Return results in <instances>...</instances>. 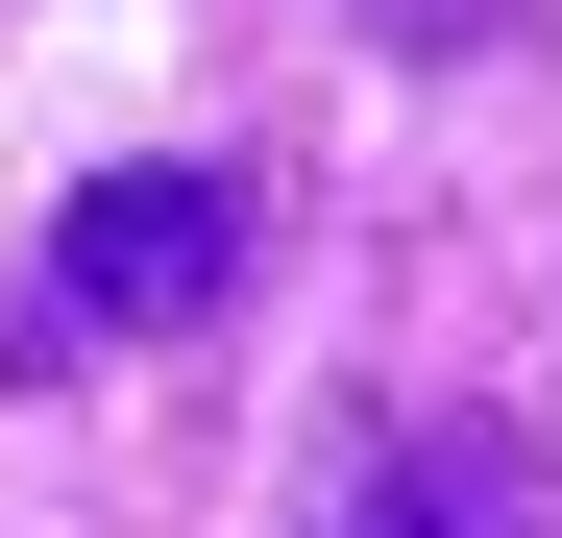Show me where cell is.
I'll return each instance as SVG.
<instances>
[{"instance_id": "cell-1", "label": "cell", "mask_w": 562, "mask_h": 538, "mask_svg": "<svg viewBox=\"0 0 562 538\" xmlns=\"http://www.w3.org/2000/svg\"><path fill=\"white\" fill-rule=\"evenodd\" d=\"M269 269V221H245V171H74V221H49V318L74 343H196L221 294Z\"/></svg>"}, {"instance_id": "cell-2", "label": "cell", "mask_w": 562, "mask_h": 538, "mask_svg": "<svg viewBox=\"0 0 562 538\" xmlns=\"http://www.w3.org/2000/svg\"><path fill=\"white\" fill-rule=\"evenodd\" d=\"M318 538H538V466H514L490 416H392V440H367V490H342Z\"/></svg>"}, {"instance_id": "cell-3", "label": "cell", "mask_w": 562, "mask_h": 538, "mask_svg": "<svg viewBox=\"0 0 562 538\" xmlns=\"http://www.w3.org/2000/svg\"><path fill=\"white\" fill-rule=\"evenodd\" d=\"M367 25H392V49H490L514 0H367Z\"/></svg>"}]
</instances>
